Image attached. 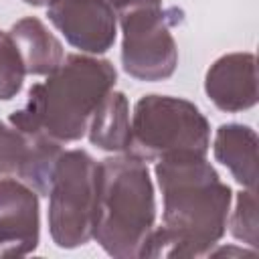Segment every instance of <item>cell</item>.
Returning a JSON list of instances; mask_svg holds the SVG:
<instances>
[{
	"label": "cell",
	"instance_id": "5",
	"mask_svg": "<svg viewBox=\"0 0 259 259\" xmlns=\"http://www.w3.org/2000/svg\"><path fill=\"white\" fill-rule=\"evenodd\" d=\"M97 160L81 148L63 150L49 188V233L59 249H77L93 239Z\"/></svg>",
	"mask_w": 259,
	"mask_h": 259
},
{
	"label": "cell",
	"instance_id": "2",
	"mask_svg": "<svg viewBox=\"0 0 259 259\" xmlns=\"http://www.w3.org/2000/svg\"><path fill=\"white\" fill-rule=\"evenodd\" d=\"M111 61L71 53L45 81L30 85L26 103L12 111L8 123L24 134H40L59 144H71L87 134L97 103L115 87Z\"/></svg>",
	"mask_w": 259,
	"mask_h": 259
},
{
	"label": "cell",
	"instance_id": "18",
	"mask_svg": "<svg viewBox=\"0 0 259 259\" xmlns=\"http://www.w3.org/2000/svg\"><path fill=\"white\" fill-rule=\"evenodd\" d=\"M22 2L28 6H47L49 4V0H22Z\"/></svg>",
	"mask_w": 259,
	"mask_h": 259
},
{
	"label": "cell",
	"instance_id": "15",
	"mask_svg": "<svg viewBox=\"0 0 259 259\" xmlns=\"http://www.w3.org/2000/svg\"><path fill=\"white\" fill-rule=\"evenodd\" d=\"M24 63L12 36L0 30V101L14 99L24 85Z\"/></svg>",
	"mask_w": 259,
	"mask_h": 259
},
{
	"label": "cell",
	"instance_id": "13",
	"mask_svg": "<svg viewBox=\"0 0 259 259\" xmlns=\"http://www.w3.org/2000/svg\"><path fill=\"white\" fill-rule=\"evenodd\" d=\"M87 138L91 146L103 152L127 154L132 138V115L125 93L111 89L97 103L87 123Z\"/></svg>",
	"mask_w": 259,
	"mask_h": 259
},
{
	"label": "cell",
	"instance_id": "7",
	"mask_svg": "<svg viewBox=\"0 0 259 259\" xmlns=\"http://www.w3.org/2000/svg\"><path fill=\"white\" fill-rule=\"evenodd\" d=\"M47 16L65 40L85 53H107L117 36V12L107 0H49Z\"/></svg>",
	"mask_w": 259,
	"mask_h": 259
},
{
	"label": "cell",
	"instance_id": "6",
	"mask_svg": "<svg viewBox=\"0 0 259 259\" xmlns=\"http://www.w3.org/2000/svg\"><path fill=\"white\" fill-rule=\"evenodd\" d=\"M184 12L178 8H136L117 16L121 28V67L146 83L164 81L178 67V45L172 26L180 24Z\"/></svg>",
	"mask_w": 259,
	"mask_h": 259
},
{
	"label": "cell",
	"instance_id": "12",
	"mask_svg": "<svg viewBox=\"0 0 259 259\" xmlns=\"http://www.w3.org/2000/svg\"><path fill=\"white\" fill-rule=\"evenodd\" d=\"M8 34L12 36L26 75L45 77L53 73L65 59L61 40L49 30V26L36 16H24L16 20Z\"/></svg>",
	"mask_w": 259,
	"mask_h": 259
},
{
	"label": "cell",
	"instance_id": "4",
	"mask_svg": "<svg viewBox=\"0 0 259 259\" xmlns=\"http://www.w3.org/2000/svg\"><path fill=\"white\" fill-rule=\"evenodd\" d=\"M208 148L210 123L192 101L160 93L136 101L127 154L144 162H158L182 152L206 156Z\"/></svg>",
	"mask_w": 259,
	"mask_h": 259
},
{
	"label": "cell",
	"instance_id": "16",
	"mask_svg": "<svg viewBox=\"0 0 259 259\" xmlns=\"http://www.w3.org/2000/svg\"><path fill=\"white\" fill-rule=\"evenodd\" d=\"M113 10L119 14L127 12V10H136V8H154V6H162V0H107Z\"/></svg>",
	"mask_w": 259,
	"mask_h": 259
},
{
	"label": "cell",
	"instance_id": "3",
	"mask_svg": "<svg viewBox=\"0 0 259 259\" xmlns=\"http://www.w3.org/2000/svg\"><path fill=\"white\" fill-rule=\"evenodd\" d=\"M156 227V192L148 162L113 154L97 164L93 241L115 259L140 257Z\"/></svg>",
	"mask_w": 259,
	"mask_h": 259
},
{
	"label": "cell",
	"instance_id": "10",
	"mask_svg": "<svg viewBox=\"0 0 259 259\" xmlns=\"http://www.w3.org/2000/svg\"><path fill=\"white\" fill-rule=\"evenodd\" d=\"M204 93L217 109L239 113L257 103V59L253 53H227L204 75Z\"/></svg>",
	"mask_w": 259,
	"mask_h": 259
},
{
	"label": "cell",
	"instance_id": "14",
	"mask_svg": "<svg viewBox=\"0 0 259 259\" xmlns=\"http://www.w3.org/2000/svg\"><path fill=\"white\" fill-rule=\"evenodd\" d=\"M229 233L243 245L257 251L259 247V219H257V190L243 188L235 194V208L227 221Z\"/></svg>",
	"mask_w": 259,
	"mask_h": 259
},
{
	"label": "cell",
	"instance_id": "1",
	"mask_svg": "<svg viewBox=\"0 0 259 259\" xmlns=\"http://www.w3.org/2000/svg\"><path fill=\"white\" fill-rule=\"evenodd\" d=\"M154 176L162 192V225L148 235L144 257H206L227 233L233 190L206 156L182 152L160 158Z\"/></svg>",
	"mask_w": 259,
	"mask_h": 259
},
{
	"label": "cell",
	"instance_id": "17",
	"mask_svg": "<svg viewBox=\"0 0 259 259\" xmlns=\"http://www.w3.org/2000/svg\"><path fill=\"white\" fill-rule=\"evenodd\" d=\"M255 253H257V251L251 249V247H249V249H245V247H239V249H237V247H219V245H214L206 257H221V255H227V257H229V255H235V257L249 255V257H253Z\"/></svg>",
	"mask_w": 259,
	"mask_h": 259
},
{
	"label": "cell",
	"instance_id": "8",
	"mask_svg": "<svg viewBox=\"0 0 259 259\" xmlns=\"http://www.w3.org/2000/svg\"><path fill=\"white\" fill-rule=\"evenodd\" d=\"M61 154L63 144L0 121V176H14L34 188L38 196H49Z\"/></svg>",
	"mask_w": 259,
	"mask_h": 259
},
{
	"label": "cell",
	"instance_id": "11",
	"mask_svg": "<svg viewBox=\"0 0 259 259\" xmlns=\"http://www.w3.org/2000/svg\"><path fill=\"white\" fill-rule=\"evenodd\" d=\"M212 154L237 184L257 190V132L245 123H223L214 132Z\"/></svg>",
	"mask_w": 259,
	"mask_h": 259
},
{
	"label": "cell",
	"instance_id": "9",
	"mask_svg": "<svg viewBox=\"0 0 259 259\" xmlns=\"http://www.w3.org/2000/svg\"><path fill=\"white\" fill-rule=\"evenodd\" d=\"M38 243V192L14 176H0V257H26Z\"/></svg>",
	"mask_w": 259,
	"mask_h": 259
}]
</instances>
